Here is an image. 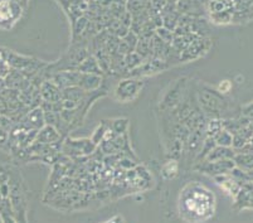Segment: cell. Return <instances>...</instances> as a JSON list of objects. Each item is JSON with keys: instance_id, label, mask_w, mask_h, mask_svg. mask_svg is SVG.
Returning <instances> with one entry per match:
<instances>
[{"instance_id": "6da1fadb", "label": "cell", "mask_w": 253, "mask_h": 223, "mask_svg": "<svg viewBox=\"0 0 253 223\" xmlns=\"http://www.w3.org/2000/svg\"><path fill=\"white\" fill-rule=\"evenodd\" d=\"M178 212L186 223H204L215 212V195L199 181H188L180 190Z\"/></svg>"}, {"instance_id": "7a4b0ae2", "label": "cell", "mask_w": 253, "mask_h": 223, "mask_svg": "<svg viewBox=\"0 0 253 223\" xmlns=\"http://www.w3.org/2000/svg\"><path fill=\"white\" fill-rule=\"evenodd\" d=\"M198 102L199 109L207 117H220V115L228 109V102L224 96L206 85L198 89Z\"/></svg>"}, {"instance_id": "3957f363", "label": "cell", "mask_w": 253, "mask_h": 223, "mask_svg": "<svg viewBox=\"0 0 253 223\" xmlns=\"http://www.w3.org/2000/svg\"><path fill=\"white\" fill-rule=\"evenodd\" d=\"M23 10L19 0H0V29L10 31L20 20Z\"/></svg>"}, {"instance_id": "277c9868", "label": "cell", "mask_w": 253, "mask_h": 223, "mask_svg": "<svg viewBox=\"0 0 253 223\" xmlns=\"http://www.w3.org/2000/svg\"><path fill=\"white\" fill-rule=\"evenodd\" d=\"M144 87V82L135 78H126L117 84L114 89V97L119 102H131L139 96Z\"/></svg>"}, {"instance_id": "5b68a950", "label": "cell", "mask_w": 253, "mask_h": 223, "mask_svg": "<svg viewBox=\"0 0 253 223\" xmlns=\"http://www.w3.org/2000/svg\"><path fill=\"white\" fill-rule=\"evenodd\" d=\"M96 148L97 145L92 142L91 137L89 139H70L68 137L64 141L62 150L71 156H82L92 154L96 150Z\"/></svg>"}, {"instance_id": "8992f818", "label": "cell", "mask_w": 253, "mask_h": 223, "mask_svg": "<svg viewBox=\"0 0 253 223\" xmlns=\"http://www.w3.org/2000/svg\"><path fill=\"white\" fill-rule=\"evenodd\" d=\"M186 78H180L176 81V84L172 85L169 89L167 93H165L164 98H163L160 107L163 110H174L179 103L184 100L183 96L185 92L186 86Z\"/></svg>"}, {"instance_id": "52a82bcc", "label": "cell", "mask_w": 253, "mask_h": 223, "mask_svg": "<svg viewBox=\"0 0 253 223\" xmlns=\"http://www.w3.org/2000/svg\"><path fill=\"white\" fill-rule=\"evenodd\" d=\"M236 167L234 162L232 159L228 160H218V162H201L198 163L195 170L201 173L207 174L211 177L222 176V174H229L231 170Z\"/></svg>"}, {"instance_id": "ba28073f", "label": "cell", "mask_w": 253, "mask_h": 223, "mask_svg": "<svg viewBox=\"0 0 253 223\" xmlns=\"http://www.w3.org/2000/svg\"><path fill=\"white\" fill-rule=\"evenodd\" d=\"M209 48H211V41L199 36L181 52L180 59L190 61V59L199 58V57H202L208 52Z\"/></svg>"}, {"instance_id": "9c48e42d", "label": "cell", "mask_w": 253, "mask_h": 223, "mask_svg": "<svg viewBox=\"0 0 253 223\" xmlns=\"http://www.w3.org/2000/svg\"><path fill=\"white\" fill-rule=\"evenodd\" d=\"M58 3L63 6L64 11L68 15L72 24L77 19L84 17V13L89 8L88 3H87L86 0H58Z\"/></svg>"}, {"instance_id": "30bf717a", "label": "cell", "mask_w": 253, "mask_h": 223, "mask_svg": "<svg viewBox=\"0 0 253 223\" xmlns=\"http://www.w3.org/2000/svg\"><path fill=\"white\" fill-rule=\"evenodd\" d=\"M17 125L22 126L27 130H41L45 125L44 111L41 106L29 110Z\"/></svg>"}, {"instance_id": "8fae6325", "label": "cell", "mask_w": 253, "mask_h": 223, "mask_svg": "<svg viewBox=\"0 0 253 223\" xmlns=\"http://www.w3.org/2000/svg\"><path fill=\"white\" fill-rule=\"evenodd\" d=\"M39 92L43 102L58 103L62 101V89L52 80H45L39 86Z\"/></svg>"}, {"instance_id": "7c38bea8", "label": "cell", "mask_w": 253, "mask_h": 223, "mask_svg": "<svg viewBox=\"0 0 253 223\" xmlns=\"http://www.w3.org/2000/svg\"><path fill=\"white\" fill-rule=\"evenodd\" d=\"M80 77H81V72H78V71H61V72L54 73V75L50 77V80H52L59 89H67V87L78 86Z\"/></svg>"}, {"instance_id": "4fadbf2b", "label": "cell", "mask_w": 253, "mask_h": 223, "mask_svg": "<svg viewBox=\"0 0 253 223\" xmlns=\"http://www.w3.org/2000/svg\"><path fill=\"white\" fill-rule=\"evenodd\" d=\"M19 98L23 105L31 110L42 105V97H41V92H39V87L34 86L32 84L27 89L20 91Z\"/></svg>"}, {"instance_id": "5bb4252c", "label": "cell", "mask_w": 253, "mask_h": 223, "mask_svg": "<svg viewBox=\"0 0 253 223\" xmlns=\"http://www.w3.org/2000/svg\"><path fill=\"white\" fill-rule=\"evenodd\" d=\"M61 133L50 125H44L41 130H38L36 137V141L41 142V144H57V142H61Z\"/></svg>"}, {"instance_id": "9a60e30c", "label": "cell", "mask_w": 253, "mask_h": 223, "mask_svg": "<svg viewBox=\"0 0 253 223\" xmlns=\"http://www.w3.org/2000/svg\"><path fill=\"white\" fill-rule=\"evenodd\" d=\"M5 85L8 89H14L20 92L31 85V81L20 71L11 68L10 73L5 77Z\"/></svg>"}, {"instance_id": "2e32d148", "label": "cell", "mask_w": 253, "mask_h": 223, "mask_svg": "<svg viewBox=\"0 0 253 223\" xmlns=\"http://www.w3.org/2000/svg\"><path fill=\"white\" fill-rule=\"evenodd\" d=\"M102 85V76L89 75V73H81L78 87L82 89L84 92H95Z\"/></svg>"}, {"instance_id": "e0dca14e", "label": "cell", "mask_w": 253, "mask_h": 223, "mask_svg": "<svg viewBox=\"0 0 253 223\" xmlns=\"http://www.w3.org/2000/svg\"><path fill=\"white\" fill-rule=\"evenodd\" d=\"M213 179L215 180L218 185L224 190L227 194L232 195V197H236L237 193L239 192L241 189V185L237 180H234L233 178L231 177V174H222V176H217L213 177Z\"/></svg>"}, {"instance_id": "ac0fdd59", "label": "cell", "mask_w": 253, "mask_h": 223, "mask_svg": "<svg viewBox=\"0 0 253 223\" xmlns=\"http://www.w3.org/2000/svg\"><path fill=\"white\" fill-rule=\"evenodd\" d=\"M236 151L232 148H225V146H215L211 153L207 155L203 162H218V160H228L234 159Z\"/></svg>"}, {"instance_id": "d6986e66", "label": "cell", "mask_w": 253, "mask_h": 223, "mask_svg": "<svg viewBox=\"0 0 253 223\" xmlns=\"http://www.w3.org/2000/svg\"><path fill=\"white\" fill-rule=\"evenodd\" d=\"M77 71L81 73H89V75H102V68L100 67V63L95 56L86 57L82 63L78 66Z\"/></svg>"}, {"instance_id": "ffe728a7", "label": "cell", "mask_w": 253, "mask_h": 223, "mask_svg": "<svg viewBox=\"0 0 253 223\" xmlns=\"http://www.w3.org/2000/svg\"><path fill=\"white\" fill-rule=\"evenodd\" d=\"M178 172L179 163L178 159H174V158H170L169 160H167L162 167V177L165 180H171V179L175 178L178 176Z\"/></svg>"}, {"instance_id": "44dd1931", "label": "cell", "mask_w": 253, "mask_h": 223, "mask_svg": "<svg viewBox=\"0 0 253 223\" xmlns=\"http://www.w3.org/2000/svg\"><path fill=\"white\" fill-rule=\"evenodd\" d=\"M233 162L237 168L245 170V172L253 170V154L238 153L234 156Z\"/></svg>"}, {"instance_id": "7402d4cb", "label": "cell", "mask_w": 253, "mask_h": 223, "mask_svg": "<svg viewBox=\"0 0 253 223\" xmlns=\"http://www.w3.org/2000/svg\"><path fill=\"white\" fill-rule=\"evenodd\" d=\"M232 11H220V13H211L209 14V19L213 24L218 25H224L232 23Z\"/></svg>"}, {"instance_id": "603a6c76", "label": "cell", "mask_w": 253, "mask_h": 223, "mask_svg": "<svg viewBox=\"0 0 253 223\" xmlns=\"http://www.w3.org/2000/svg\"><path fill=\"white\" fill-rule=\"evenodd\" d=\"M232 140H233V135L229 131L225 130V129H222L214 136V141L218 146L232 148Z\"/></svg>"}, {"instance_id": "cb8c5ba5", "label": "cell", "mask_w": 253, "mask_h": 223, "mask_svg": "<svg viewBox=\"0 0 253 223\" xmlns=\"http://www.w3.org/2000/svg\"><path fill=\"white\" fill-rule=\"evenodd\" d=\"M116 135H125L128 129V119H115L109 126Z\"/></svg>"}, {"instance_id": "d4e9b609", "label": "cell", "mask_w": 253, "mask_h": 223, "mask_svg": "<svg viewBox=\"0 0 253 223\" xmlns=\"http://www.w3.org/2000/svg\"><path fill=\"white\" fill-rule=\"evenodd\" d=\"M109 130V126H107V124H100V125L97 126V129L95 130V133L92 134L91 136V140L92 142L95 144V145H98L100 142H102L103 137H105V134H106V131Z\"/></svg>"}, {"instance_id": "484cf974", "label": "cell", "mask_w": 253, "mask_h": 223, "mask_svg": "<svg viewBox=\"0 0 253 223\" xmlns=\"http://www.w3.org/2000/svg\"><path fill=\"white\" fill-rule=\"evenodd\" d=\"M248 142V140L246 139L243 135L241 134H234L233 135V140H232V149H233L234 151H238L239 149H242L243 146L246 145Z\"/></svg>"}, {"instance_id": "4316f807", "label": "cell", "mask_w": 253, "mask_h": 223, "mask_svg": "<svg viewBox=\"0 0 253 223\" xmlns=\"http://www.w3.org/2000/svg\"><path fill=\"white\" fill-rule=\"evenodd\" d=\"M9 133L6 130H4L3 128H0V149L1 150H5L9 153Z\"/></svg>"}, {"instance_id": "83f0119b", "label": "cell", "mask_w": 253, "mask_h": 223, "mask_svg": "<svg viewBox=\"0 0 253 223\" xmlns=\"http://www.w3.org/2000/svg\"><path fill=\"white\" fill-rule=\"evenodd\" d=\"M231 89H232L231 81H228V80H224V81L219 82V85H218V87H217V91L219 93H222V95H224V93H228L229 91H231Z\"/></svg>"}, {"instance_id": "f1b7e54d", "label": "cell", "mask_w": 253, "mask_h": 223, "mask_svg": "<svg viewBox=\"0 0 253 223\" xmlns=\"http://www.w3.org/2000/svg\"><path fill=\"white\" fill-rule=\"evenodd\" d=\"M242 115L246 117H250V119H253V102L242 107Z\"/></svg>"}, {"instance_id": "f546056e", "label": "cell", "mask_w": 253, "mask_h": 223, "mask_svg": "<svg viewBox=\"0 0 253 223\" xmlns=\"http://www.w3.org/2000/svg\"><path fill=\"white\" fill-rule=\"evenodd\" d=\"M6 114H8V103H6V100L3 97V95L0 93V115Z\"/></svg>"}, {"instance_id": "4dcf8cb0", "label": "cell", "mask_w": 253, "mask_h": 223, "mask_svg": "<svg viewBox=\"0 0 253 223\" xmlns=\"http://www.w3.org/2000/svg\"><path fill=\"white\" fill-rule=\"evenodd\" d=\"M167 4L168 0H151V5L158 9V10H163Z\"/></svg>"}, {"instance_id": "1f68e13d", "label": "cell", "mask_w": 253, "mask_h": 223, "mask_svg": "<svg viewBox=\"0 0 253 223\" xmlns=\"http://www.w3.org/2000/svg\"><path fill=\"white\" fill-rule=\"evenodd\" d=\"M102 223H125V222H124L123 216H115V217L110 218V220L105 221V222Z\"/></svg>"}, {"instance_id": "d6a6232c", "label": "cell", "mask_w": 253, "mask_h": 223, "mask_svg": "<svg viewBox=\"0 0 253 223\" xmlns=\"http://www.w3.org/2000/svg\"><path fill=\"white\" fill-rule=\"evenodd\" d=\"M6 89V85H5V80L4 78L0 77V92H3L4 89Z\"/></svg>"}, {"instance_id": "836d02e7", "label": "cell", "mask_w": 253, "mask_h": 223, "mask_svg": "<svg viewBox=\"0 0 253 223\" xmlns=\"http://www.w3.org/2000/svg\"><path fill=\"white\" fill-rule=\"evenodd\" d=\"M248 141H250V142H251V144H252V145H253V136H252V137H251V139H250V140H248Z\"/></svg>"}, {"instance_id": "e575fe53", "label": "cell", "mask_w": 253, "mask_h": 223, "mask_svg": "<svg viewBox=\"0 0 253 223\" xmlns=\"http://www.w3.org/2000/svg\"><path fill=\"white\" fill-rule=\"evenodd\" d=\"M0 223H3V222H1V217H0Z\"/></svg>"}]
</instances>
